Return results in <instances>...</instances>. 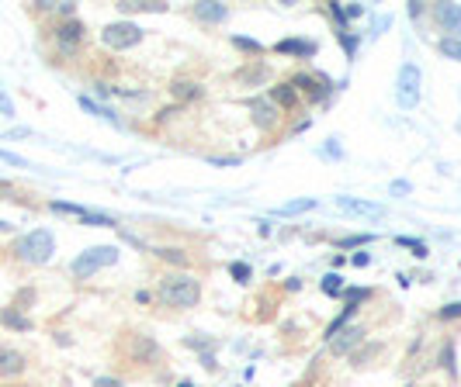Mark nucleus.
<instances>
[{
  "instance_id": "f257e3e1",
  "label": "nucleus",
  "mask_w": 461,
  "mask_h": 387,
  "mask_svg": "<svg viewBox=\"0 0 461 387\" xmlns=\"http://www.w3.org/2000/svg\"><path fill=\"white\" fill-rule=\"evenodd\" d=\"M157 298L166 308H194L201 301V284H198V277H191L184 270L181 273H163Z\"/></svg>"
},
{
  "instance_id": "f03ea898",
  "label": "nucleus",
  "mask_w": 461,
  "mask_h": 387,
  "mask_svg": "<svg viewBox=\"0 0 461 387\" xmlns=\"http://www.w3.org/2000/svg\"><path fill=\"white\" fill-rule=\"evenodd\" d=\"M14 253H18V259L28 263V266H46L55 253V239L49 229H35V232H28L18 239Z\"/></svg>"
},
{
  "instance_id": "7ed1b4c3",
  "label": "nucleus",
  "mask_w": 461,
  "mask_h": 387,
  "mask_svg": "<svg viewBox=\"0 0 461 387\" xmlns=\"http://www.w3.org/2000/svg\"><path fill=\"white\" fill-rule=\"evenodd\" d=\"M111 263H118V249L115 246H90V249H83L80 256L70 263V273L77 280H87V277H94L97 270H105Z\"/></svg>"
},
{
  "instance_id": "20e7f679",
  "label": "nucleus",
  "mask_w": 461,
  "mask_h": 387,
  "mask_svg": "<svg viewBox=\"0 0 461 387\" xmlns=\"http://www.w3.org/2000/svg\"><path fill=\"white\" fill-rule=\"evenodd\" d=\"M142 35H146V28H139L136 21H111V25L101 28V42L115 52H125V49H136L139 42H142Z\"/></svg>"
},
{
  "instance_id": "39448f33",
  "label": "nucleus",
  "mask_w": 461,
  "mask_h": 387,
  "mask_svg": "<svg viewBox=\"0 0 461 387\" xmlns=\"http://www.w3.org/2000/svg\"><path fill=\"white\" fill-rule=\"evenodd\" d=\"M125 353H129V360L132 363H157L163 356L160 342L149 336H142V332H129L125 336Z\"/></svg>"
},
{
  "instance_id": "423d86ee",
  "label": "nucleus",
  "mask_w": 461,
  "mask_h": 387,
  "mask_svg": "<svg viewBox=\"0 0 461 387\" xmlns=\"http://www.w3.org/2000/svg\"><path fill=\"white\" fill-rule=\"evenodd\" d=\"M434 21L440 25V31H447V38H461V4H434Z\"/></svg>"
},
{
  "instance_id": "0eeeda50",
  "label": "nucleus",
  "mask_w": 461,
  "mask_h": 387,
  "mask_svg": "<svg viewBox=\"0 0 461 387\" xmlns=\"http://www.w3.org/2000/svg\"><path fill=\"white\" fill-rule=\"evenodd\" d=\"M420 101V70L406 62L403 70H399V104L403 107H416Z\"/></svg>"
},
{
  "instance_id": "6e6552de",
  "label": "nucleus",
  "mask_w": 461,
  "mask_h": 387,
  "mask_svg": "<svg viewBox=\"0 0 461 387\" xmlns=\"http://www.w3.org/2000/svg\"><path fill=\"white\" fill-rule=\"evenodd\" d=\"M361 342H364V329L361 325H347L344 332H337V336L329 339V353L333 356H351Z\"/></svg>"
},
{
  "instance_id": "1a4fd4ad",
  "label": "nucleus",
  "mask_w": 461,
  "mask_h": 387,
  "mask_svg": "<svg viewBox=\"0 0 461 387\" xmlns=\"http://www.w3.org/2000/svg\"><path fill=\"white\" fill-rule=\"evenodd\" d=\"M250 111H253V121H257V129H274L277 121H281V107L271 104L267 97H260V101L250 104Z\"/></svg>"
},
{
  "instance_id": "9d476101",
  "label": "nucleus",
  "mask_w": 461,
  "mask_h": 387,
  "mask_svg": "<svg viewBox=\"0 0 461 387\" xmlns=\"http://www.w3.org/2000/svg\"><path fill=\"white\" fill-rule=\"evenodd\" d=\"M25 356L18 353V349H11V346H0V377L7 381V377H21L25 374Z\"/></svg>"
},
{
  "instance_id": "9b49d317",
  "label": "nucleus",
  "mask_w": 461,
  "mask_h": 387,
  "mask_svg": "<svg viewBox=\"0 0 461 387\" xmlns=\"http://www.w3.org/2000/svg\"><path fill=\"white\" fill-rule=\"evenodd\" d=\"M194 18L205 21V25H218V21L229 18V7H226V4H216V0H198V4H194Z\"/></svg>"
},
{
  "instance_id": "f8f14e48",
  "label": "nucleus",
  "mask_w": 461,
  "mask_h": 387,
  "mask_svg": "<svg viewBox=\"0 0 461 387\" xmlns=\"http://www.w3.org/2000/svg\"><path fill=\"white\" fill-rule=\"evenodd\" d=\"M55 42H59L66 52H73L83 42V25L77 21V18H73V21H63V25L55 28Z\"/></svg>"
},
{
  "instance_id": "ddd939ff",
  "label": "nucleus",
  "mask_w": 461,
  "mask_h": 387,
  "mask_svg": "<svg viewBox=\"0 0 461 387\" xmlns=\"http://www.w3.org/2000/svg\"><path fill=\"white\" fill-rule=\"evenodd\" d=\"M337 207L340 211H351V214H371V218H381L385 207L375 205V201H357V197H337Z\"/></svg>"
},
{
  "instance_id": "4468645a",
  "label": "nucleus",
  "mask_w": 461,
  "mask_h": 387,
  "mask_svg": "<svg viewBox=\"0 0 461 387\" xmlns=\"http://www.w3.org/2000/svg\"><path fill=\"white\" fill-rule=\"evenodd\" d=\"M274 49L281 55H299V59H312L316 55V42H305V38H281Z\"/></svg>"
},
{
  "instance_id": "2eb2a0df",
  "label": "nucleus",
  "mask_w": 461,
  "mask_h": 387,
  "mask_svg": "<svg viewBox=\"0 0 461 387\" xmlns=\"http://www.w3.org/2000/svg\"><path fill=\"white\" fill-rule=\"evenodd\" d=\"M267 101L277 104V107H295V101H299V90H295L292 83H281V87H271Z\"/></svg>"
},
{
  "instance_id": "dca6fc26",
  "label": "nucleus",
  "mask_w": 461,
  "mask_h": 387,
  "mask_svg": "<svg viewBox=\"0 0 461 387\" xmlns=\"http://www.w3.org/2000/svg\"><path fill=\"white\" fill-rule=\"evenodd\" d=\"M118 11L129 18L136 11H146V14H157V11H166V4H153V0H118Z\"/></svg>"
},
{
  "instance_id": "f3484780",
  "label": "nucleus",
  "mask_w": 461,
  "mask_h": 387,
  "mask_svg": "<svg viewBox=\"0 0 461 387\" xmlns=\"http://www.w3.org/2000/svg\"><path fill=\"white\" fill-rule=\"evenodd\" d=\"M0 325L18 329V332H28V329H31V318H28V315H21L18 308H4V311H0Z\"/></svg>"
},
{
  "instance_id": "a211bd4d",
  "label": "nucleus",
  "mask_w": 461,
  "mask_h": 387,
  "mask_svg": "<svg viewBox=\"0 0 461 387\" xmlns=\"http://www.w3.org/2000/svg\"><path fill=\"white\" fill-rule=\"evenodd\" d=\"M198 94H201V87L194 80H174V97L177 101H194Z\"/></svg>"
},
{
  "instance_id": "6ab92c4d",
  "label": "nucleus",
  "mask_w": 461,
  "mask_h": 387,
  "mask_svg": "<svg viewBox=\"0 0 461 387\" xmlns=\"http://www.w3.org/2000/svg\"><path fill=\"white\" fill-rule=\"evenodd\" d=\"M437 52H440L444 59H455V62H461V38H447V35H444V38L437 42Z\"/></svg>"
},
{
  "instance_id": "aec40b11",
  "label": "nucleus",
  "mask_w": 461,
  "mask_h": 387,
  "mask_svg": "<svg viewBox=\"0 0 461 387\" xmlns=\"http://www.w3.org/2000/svg\"><path fill=\"white\" fill-rule=\"evenodd\" d=\"M157 256H160L163 263H174V266H188L191 263V256L184 249H157Z\"/></svg>"
},
{
  "instance_id": "412c9836",
  "label": "nucleus",
  "mask_w": 461,
  "mask_h": 387,
  "mask_svg": "<svg viewBox=\"0 0 461 387\" xmlns=\"http://www.w3.org/2000/svg\"><path fill=\"white\" fill-rule=\"evenodd\" d=\"M340 290H344V277H340V273H326V277H323V294L337 298Z\"/></svg>"
},
{
  "instance_id": "4be33fe9",
  "label": "nucleus",
  "mask_w": 461,
  "mask_h": 387,
  "mask_svg": "<svg viewBox=\"0 0 461 387\" xmlns=\"http://www.w3.org/2000/svg\"><path fill=\"white\" fill-rule=\"evenodd\" d=\"M403 249H413V256H427V242H420V239H409V235H399L396 239Z\"/></svg>"
},
{
  "instance_id": "5701e85b",
  "label": "nucleus",
  "mask_w": 461,
  "mask_h": 387,
  "mask_svg": "<svg viewBox=\"0 0 461 387\" xmlns=\"http://www.w3.org/2000/svg\"><path fill=\"white\" fill-rule=\"evenodd\" d=\"M229 273H233V280H240V284H250V277H253L250 263H233V266H229Z\"/></svg>"
},
{
  "instance_id": "b1692460",
  "label": "nucleus",
  "mask_w": 461,
  "mask_h": 387,
  "mask_svg": "<svg viewBox=\"0 0 461 387\" xmlns=\"http://www.w3.org/2000/svg\"><path fill=\"white\" fill-rule=\"evenodd\" d=\"M440 363H444V370H447L451 377L458 374V366H455V346H451V342H447V346L440 349Z\"/></svg>"
},
{
  "instance_id": "393cba45",
  "label": "nucleus",
  "mask_w": 461,
  "mask_h": 387,
  "mask_svg": "<svg viewBox=\"0 0 461 387\" xmlns=\"http://www.w3.org/2000/svg\"><path fill=\"white\" fill-rule=\"evenodd\" d=\"M375 235H347V239H337V246L340 249H354V246H364V242H371Z\"/></svg>"
},
{
  "instance_id": "a878e982",
  "label": "nucleus",
  "mask_w": 461,
  "mask_h": 387,
  "mask_svg": "<svg viewBox=\"0 0 461 387\" xmlns=\"http://www.w3.org/2000/svg\"><path fill=\"white\" fill-rule=\"evenodd\" d=\"M233 45L243 52H264V45L260 42H253V38H243V35H233Z\"/></svg>"
},
{
  "instance_id": "bb28decb",
  "label": "nucleus",
  "mask_w": 461,
  "mask_h": 387,
  "mask_svg": "<svg viewBox=\"0 0 461 387\" xmlns=\"http://www.w3.org/2000/svg\"><path fill=\"white\" fill-rule=\"evenodd\" d=\"M437 318H440V322H451V318H461V301H451V305H444V308L437 311Z\"/></svg>"
},
{
  "instance_id": "cd10ccee",
  "label": "nucleus",
  "mask_w": 461,
  "mask_h": 387,
  "mask_svg": "<svg viewBox=\"0 0 461 387\" xmlns=\"http://www.w3.org/2000/svg\"><path fill=\"white\" fill-rule=\"evenodd\" d=\"M309 207H316L312 197H305V201H292V205L281 207V214H299V211H309Z\"/></svg>"
},
{
  "instance_id": "c85d7f7f",
  "label": "nucleus",
  "mask_w": 461,
  "mask_h": 387,
  "mask_svg": "<svg viewBox=\"0 0 461 387\" xmlns=\"http://www.w3.org/2000/svg\"><path fill=\"white\" fill-rule=\"evenodd\" d=\"M378 349H381V346H368L364 353H357V356H351V360H354V366H364V360H371V356H378Z\"/></svg>"
},
{
  "instance_id": "c756f323",
  "label": "nucleus",
  "mask_w": 461,
  "mask_h": 387,
  "mask_svg": "<svg viewBox=\"0 0 461 387\" xmlns=\"http://www.w3.org/2000/svg\"><path fill=\"white\" fill-rule=\"evenodd\" d=\"M368 298V290L364 287H354V290H347V305H361Z\"/></svg>"
},
{
  "instance_id": "7c9ffc66",
  "label": "nucleus",
  "mask_w": 461,
  "mask_h": 387,
  "mask_svg": "<svg viewBox=\"0 0 461 387\" xmlns=\"http://www.w3.org/2000/svg\"><path fill=\"white\" fill-rule=\"evenodd\" d=\"M31 301H35V290H21V294L14 298V308L21 311V308H25V305H31Z\"/></svg>"
},
{
  "instance_id": "2f4dec72",
  "label": "nucleus",
  "mask_w": 461,
  "mask_h": 387,
  "mask_svg": "<svg viewBox=\"0 0 461 387\" xmlns=\"http://www.w3.org/2000/svg\"><path fill=\"white\" fill-rule=\"evenodd\" d=\"M94 387H125V384H122L118 377H97V381H94Z\"/></svg>"
},
{
  "instance_id": "473e14b6",
  "label": "nucleus",
  "mask_w": 461,
  "mask_h": 387,
  "mask_svg": "<svg viewBox=\"0 0 461 387\" xmlns=\"http://www.w3.org/2000/svg\"><path fill=\"white\" fill-rule=\"evenodd\" d=\"M260 70H250V73H240V83H260Z\"/></svg>"
},
{
  "instance_id": "72a5a7b5",
  "label": "nucleus",
  "mask_w": 461,
  "mask_h": 387,
  "mask_svg": "<svg viewBox=\"0 0 461 387\" xmlns=\"http://www.w3.org/2000/svg\"><path fill=\"white\" fill-rule=\"evenodd\" d=\"M340 42H344L347 55H354V52H357V38H351V35H340Z\"/></svg>"
},
{
  "instance_id": "f704fd0d",
  "label": "nucleus",
  "mask_w": 461,
  "mask_h": 387,
  "mask_svg": "<svg viewBox=\"0 0 461 387\" xmlns=\"http://www.w3.org/2000/svg\"><path fill=\"white\" fill-rule=\"evenodd\" d=\"M0 159H4V163H14V166H25V159H21V156H14V153H4V149H0Z\"/></svg>"
},
{
  "instance_id": "c9c22d12",
  "label": "nucleus",
  "mask_w": 461,
  "mask_h": 387,
  "mask_svg": "<svg viewBox=\"0 0 461 387\" xmlns=\"http://www.w3.org/2000/svg\"><path fill=\"white\" fill-rule=\"evenodd\" d=\"M212 163H216V166H236L240 159H233V156H218V159H212Z\"/></svg>"
},
{
  "instance_id": "e433bc0d",
  "label": "nucleus",
  "mask_w": 461,
  "mask_h": 387,
  "mask_svg": "<svg viewBox=\"0 0 461 387\" xmlns=\"http://www.w3.org/2000/svg\"><path fill=\"white\" fill-rule=\"evenodd\" d=\"M368 263H371L368 253H357V256H354V266H368Z\"/></svg>"
},
{
  "instance_id": "4c0bfd02",
  "label": "nucleus",
  "mask_w": 461,
  "mask_h": 387,
  "mask_svg": "<svg viewBox=\"0 0 461 387\" xmlns=\"http://www.w3.org/2000/svg\"><path fill=\"white\" fill-rule=\"evenodd\" d=\"M392 190H396V194H403V190H406V194H409V183H403V180H396V183H392Z\"/></svg>"
},
{
  "instance_id": "58836bf2",
  "label": "nucleus",
  "mask_w": 461,
  "mask_h": 387,
  "mask_svg": "<svg viewBox=\"0 0 461 387\" xmlns=\"http://www.w3.org/2000/svg\"><path fill=\"white\" fill-rule=\"evenodd\" d=\"M177 387H194V384H191V381H184V384H177Z\"/></svg>"
}]
</instances>
